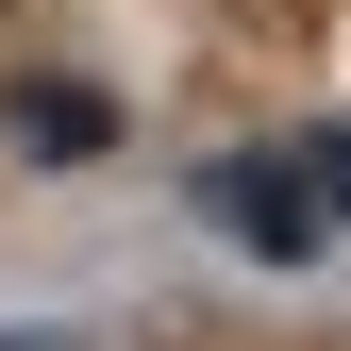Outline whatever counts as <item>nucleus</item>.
<instances>
[{"instance_id":"f257e3e1","label":"nucleus","mask_w":351,"mask_h":351,"mask_svg":"<svg viewBox=\"0 0 351 351\" xmlns=\"http://www.w3.org/2000/svg\"><path fill=\"white\" fill-rule=\"evenodd\" d=\"M201 217H217L234 251H268V268H301V251L335 234V217H318V184H301L285 151H234V167H201Z\"/></svg>"},{"instance_id":"f03ea898","label":"nucleus","mask_w":351,"mask_h":351,"mask_svg":"<svg viewBox=\"0 0 351 351\" xmlns=\"http://www.w3.org/2000/svg\"><path fill=\"white\" fill-rule=\"evenodd\" d=\"M0 117H17V151H101V101L84 84H17Z\"/></svg>"},{"instance_id":"7ed1b4c3","label":"nucleus","mask_w":351,"mask_h":351,"mask_svg":"<svg viewBox=\"0 0 351 351\" xmlns=\"http://www.w3.org/2000/svg\"><path fill=\"white\" fill-rule=\"evenodd\" d=\"M301 184H318V217L351 234V134H318V151H301Z\"/></svg>"}]
</instances>
